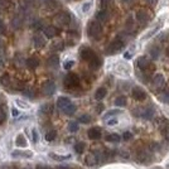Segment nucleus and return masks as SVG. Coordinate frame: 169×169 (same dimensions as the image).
<instances>
[{"label": "nucleus", "instance_id": "nucleus-1", "mask_svg": "<svg viewBox=\"0 0 169 169\" xmlns=\"http://www.w3.org/2000/svg\"><path fill=\"white\" fill-rule=\"evenodd\" d=\"M87 34H89L90 38H92L95 41L100 39L101 35H102V25H101V23L97 22V20H91L89 23V27H87Z\"/></svg>", "mask_w": 169, "mask_h": 169}, {"label": "nucleus", "instance_id": "nucleus-2", "mask_svg": "<svg viewBox=\"0 0 169 169\" xmlns=\"http://www.w3.org/2000/svg\"><path fill=\"white\" fill-rule=\"evenodd\" d=\"M124 46H125L124 41L120 39V38H116V39H114V41L107 46L106 53H107V54H115V53L120 52V51L124 48Z\"/></svg>", "mask_w": 169, "mask_h": 169}, {"label": "nucleus", "instance_id": "nucleus-3", "mask_svg": "<svg viewBox=\"0 0 169 169\" xmlns=\"http://www.w3.org/2000/svg\"><path fill=\"white\" fill-rule=\"evenodd\" d=\"M63 83L67 89H73V87H77L79 84V78L76 73H68L64 79H63Z\"/></svg>", "mask_w": 169, "mask_h": 169}, {"label": "nucleus", "instance_id": "nucleus-4", "mask_svg": "<svg viewBox=\"0 0 169 169\" xmlns=\"http://www.w3.org/2000/svg\"><path fill=\"white\" fill-rule=\"evenodd\" d=\"M72 19H73V17L68 12H61L56 15V22L59 25H68V24H71Z\"/></svg>", "mask_w": 169, "mask_h": 169}, {"label": "nucleus", "instance_id": "nucleus-5", "mask_svg": "<svg viewBox=\"0 0 169 169\" xmlns=\"http://www.w3.org/2000/svg\"><path fill=\"white\" fill-rule=\"evenodd\" d=\"M151 83H153V87L155 90H161L164 87V84H165V78H164V76L161 73H158V74H155L153 77Z\"/></svg>", "mask_w": 169, "mask_h": 169}, {"label": "nucleus", "instance_id": "nucleus-6", "mask_svg": "<svg viewBox=\"0 0 169 169\" xmlns=\"http://www.w3.org/2000/svg\"><path fill=\"white\" fill-rule=\"evenodd\" d=\"M79 56H81V58H82L83 61L90 62V61L95 57V52H94L90 47H82L81 51H79Z\"/></svg>", "mask_w": 169, "mask_h": 169}, {"label": "nucleus", "instance_id": "nucleus-7", "mask_svg": "<svg viewBox=\"0 0 169 169\" xmlns=\"http://www.w3.org/2000/svg\"><path fill=\"white\" fill-rule=\"evenodd\" d=\"M136 115L135 116H141L144 119H153V116L155 115V111L153 107H146V109H139L138 111H134Z\"/></svg>", "mask_w": 169, "mask_h": 169}, {"label": "nucleus", "instance_id": "nucleus-8", "mask_svg": "<svg viewBox=\"0 0 169 169\" xmlns=\"http://www.w3.org/2000/svg\"><path fill=\"white\" fill-rule=\"evenodd\" d=\"M43 94L46 96H52L56 92V83L53 81H47L43 83Z\"/></svg>", "mask_w": 169, "mask_h": 169}, {"label": "nucleus", "instance_id": "nucleus-9", "mask_svg": "<svg viewBox=\"0 0 169 169\" xmlns=\"http://www.w3.org/2000/svg\"><path fill=\"white\" fill-rule=\"evenodd\" d=\"M135 18H136L138 23H140V24H145V23H148V20L150 19V15H149V13H148L145 9H140V10L136 12Z\"/></svg>", "mask_w": 169, "mask_h": 169}, {"label": "nucleus", "instance_id": "nucleus-10", "mask_svg": "<svg viewBox=\"0 0 169 169\" xmlns=\"http://www.w3.org/2000/svg\"><path fill=\"white\" fill-rule=\"evenodd\" d=\"M131 95L136 101H144L146 99V92L141 87H134L131 91Z\"/></svg>", "mask_w": 169, "mask_h": 169}, {"label": "nucleus", "instance_id": "nucleus-11", "mask_svg": "<svg viewBox=\"0 0 169 169\" xmlns=\"http://www.w3.org/2000/svg\"><path fill=\"white\" fill-rule=\"evenodd\" d=\"M158 126H159L160 131H161V134H163V136H164L166 140H169V121H166L165 119H160Z\"/></svg>", "mask_w": 169, "mask_h": 169}, {"label": "nucleus", "instance_id": "nucleus-12", "mask_svg": "<svg viewBox=\"0 0 169 169\" xmlns=\"http://www.w3.org/2000/svg\"><path fill=\"white\" fill-rule=\"evenodd\" d=\"M136 64H138V67H139L140 69L146 71V69L150 67V61L148 59V57H145V56H140V57L136 59Z\"/></svg>", "mask_w": 169, "mask_h": 169}, {"label": "nucleus", "instance_id": "nucleus-13", "mask_svg": "<svg viewBox=\"0 0 169 169\" xmlns=\"http://www.w3.org/2000/svg\"><path fill=\"white\" fill-rule=\"evenodd\" d=\"M136 161H139V163H148V161H150L148 150L140 149V150L136 153Z\"/></svg>", "mask_w": 169, "mask_h": 169}, {"label": "nucleus", "instance_id": "nucleus-14", "mask_svg": "<svg viewBox=\"0 0 169 169\" xmlns=\"http://www.w3.org/2000/svg\"><path fill=\"white\" fill-rule=\"evenodd\" d=\"M96 20L97 22H100V23H106L107 20H109V18H110V15H109V12L106 10V9H102V10H100V12H97L96 13Z\"/></svg>", "mask_w": 169, "mask_h": 169}, {"label": "nucleus", "instance_id": "nucleus-15", "mask_svg": "<svg viewBox=\"0 0 169 169\" xmlns=\"http://www.w3.org/2000/svg\"><path fill=\"white\" fill-rule=\"evenodd\" d=\"M46 39H44V37L42 35V34H35L34 37H33V44H34V47H37V48H43L44 46H46Z\"/></svg>", "mask_w": 169, "mask_h": 169}, {"label": "nucleus", "instance_id": "nucleus-16", "mask_svg": "<svg viewBox=\"0 0 169 169\" xmlns=\"http://www.w3.org/2000/svg\"><path fill=\"white\" fill-rule=\"evenodd\" d=\"M44 34H46L47 38H53L54 35L58 34V29L53 25H48V27L44 28Z\"/></svg>", "mask_w": 169, "mask_h": 169}, {"label": "nucleus", "instance_id": "nucleus-17", "mask_svg": "<svg viewBox=\"0 0 169 169\" xmlns=\"http://www.w3.org/2000/svg\"><path fill=\"white\" fill-rule=\"evenodd\" d=\"M25 64L29 69H35L38 66H39V59L37 57H30L25 61Z\"/></svg>", "mask_w": 169, "mask_h": 169}, {"label": "nucleus", "instance_id": "nucleus-18", "mask_svg": "<svg viewBox=\"0 0 169 169\" xmlns=\"http://www.w3.org/2000/svg\"><path fill=\"white\" fill-rule=\"evenodd\" d=\"M87 135H89L90 139H92V140H97V139L101 138V131H100V129H97V128H92V129L89 130Z\"/></svg>", "mask_w": 169, "mask_h": 169}, {"label": "nucleus", "instance_id": "nucleus-19", "mask_svg": "<svg viewBox=\"0 0 169 169\" xmlns=\"http://www.w3.org/2000/svg\"><path fill=\"white\" fill-rule=\"evenodd\" d=\"M89 64H90V67H91L92 69H97V68H100V66L102 64V61H101V58H100L99 56L95 54V57L89 62Z\"/></svg>", "mask_w": 169, "mask_h": 169}, {"label": "nucleus", "instance_id": "nucleus-20", "mask_svg": "<svg viewBox=\"0 0 169 169\" xmlns=\"http://www.w3.org/2000/svg\"><path fill=\"white\" fill-rule=\"evenodd\" d=\"M69 104H71V100H69L68 97H59V99L57 100V106H58L61 110L66 109Z\"/></svg>", "mask_w": 169, "mask_h": 169}, {"label": "nucleus", "instance_id": "nucleus-21", "mask_svg": "<svg viewBox=\"0 0 169 169\" xmlns=\"http://www.w3.org/2000/svg\"><path fill=\"white\" fill-rule=\"evenodd\" d=\"M47 63H48V66H49L51 68H57L58 64H59V58H58V56H54V54L51 56V57L48 58Z\"/></svg>", "mask_w": 169, "mask_h": 169}, {"label": "nucleus", "instance_id": "nucleus-22", "mask_svg": "<svg viewBox=\"0 0 169 169\" xmlns=\"http://www.w3.org/2000/svg\"><path fill=\"white\" fill-rule=\"evenodd\" d=\"M84 161H86V164L90 165V166H95L97 164V156L94 155V154H89L86 156V159H84Z\"/></svg>", "mask_w": 169, "mask_h": 169}, {"label": "nucleus", "instance_id": "nucleus-23", "mask_svg": "<svg viewBox=\"0 0 169 169\" xmlns=\"http://www.w3.org/2000/svg\"><path fill=\"white\" fill-rule=\"evenodd\" d=\"M106 94H107V90H106L105 87H100V89H97L96 92H95V99H96V100H102V99L106 96Z\"/></svg>", "mask_w": 169, "mask_h": 169}, {"label": "nucleus", "instance_id": "nucleus-24", "mask_svg": "<svg viewBox=\"0 0 169 169\" xmlns=\"http://www.w3.org/2000/svg\"><path fill=\"white\" fill-rule=\"evenodd\" d=\"M15 144L19 146V148H25L27 145H28V143H27V139L24 138V135H18L17 136V139H15Z\"/></svg>", "mask_w": 169, "mask_h": 169}, {"label": "nucleus", "instance_id": "nucleus-25", "mask_svg": "<svg viewBox=\"0 0 169 169\" xmlns=\"http://www.w3.org/2000/svg\"><path fill=\"white\" fill-rule=\"evenodd\" d=\"M149 53H150V56H151L153 59H156V58H159V56H160V49H159L156 46H153V47H150Z\"/></svg>", "mask_w": 169, "mask_h": 169}, {"label": "nucleus", "instance_id": "nucleus-26", "mask_svg": "<svg viewBox=\"0 0 169 169\" xmlns=\"http://www.w3.org/2000/svg\"><path fill=\"white\" fill-rule=\"evenodd\" d=\"M10 83H12V79H10V77L8 74H4V76L0 77V84H2V86L8 87Z\"/></svg>", "mask_w": 169, "mask_h": 169}, {"label": "nucleus", "instance_id": "nucleus-27", "mask_svg": "<svg viewBox=\"0 0 169 169\" xmlns=\"http://www.w3.org/2000/svg\"><path fill=\"white\" fill-rule=\"evenodd\" d=\"M41 111L44 114V115H51L53 112V106L51 104H44L42 107H41Z\"/></svg>", "mask_w": 169, "mask_h": 169}, {"label": "nucleus", "instance_id": "nucleus-28", "mask_svg": "<svg viewBox=\"0 0 169 169\" xmlns=\"http://www.w3.org/2000/svg\"><path fill=\"white\" fill-rule=\"evenodd\" d=\"M13 156L18 158V156H25V158H30L32 156V151H19V150H14L12 153Z\"/></svg>", "mask_w": 169, "mask_h": 169}, {"label": "nucleus", "instance_id": "nucleus-29", "mask_svg": "<svg viewBox=\"0 0 169 169\" xmlns=\"http://www.w3.org/2000/svg\"><path fill=\"white\" fill-rule=\"evenodd\" d=\"M49 156H51V159L57 160V161H62V160H66V159L71 158V155H58V154H54V153H51Z\"/></svg>", "mask_w": 169, "mask_h": 169}, {"label": "nucleus", "instance_id": "nucleus-30", "mask_svg": "<svg viewBox=\"0 0 169 169\" xmlns=\"http://www.w3.org/2000/svg\"><path fill=\"white\" fill-rule=\"evenodd\" d=\"M120 135H117V134H109L107 136H106V141H110V143H119L120 141Z\"/></svg>", "mask_w": 169, "mask_h": 169}, {"label": "nucleus", "instance_id": "nucleus-31", "mask_svg": "<svg viewBox=\"0 0 169 169\" xmlns=\"http://www.w3.org/2000/svg\"><path fill=\"white\" fill-rule=\"evenodd\" d=\"M115 105L119 106V107L125 106V105H126V97H125V96H119V97H116V100H115Z\"/></svg>", "mask_w": 169, "mask_h": 169}, {"label": "nucleus", "instance_id": "nucleus-32", "mask_svg": "<svg viewBox=\"0 0 169 169\" xmlns=\"http://www.w3.org/2000/svg\"><path fill=\"white\" fill-rule=\"evenodd\" d=\"M84 148H86V144L82 143V141H79V143H77V144L74 145V150H76V153H78V154H82V153L84 151Z\"/></svg>", "mask_w": 169, "mask_h": 169}, {"label": "nucleus", "instance_id": "nucleus-33", "mask_svg": "<svg viewBox=\"0 0 169 169\" xmlns=\"http://www.w3.org/2000/svg\"><path fill=\"white\" fill-rule=\"evenodd\" d=\"M91 8H92V2H86L84 4H82V7H81V10H82V13H89L90 10H91Z\"/></svg>", "mask_w": 169, "mask_h": 169}, {"label": "nucleus", "instance_id": "nucleus-34", "mask_svg": "<svg viewBox=\"0 0 169 169\" xmlns=\"http://www.w3.org/2000/svg\"><path fill=\"white\" fill-rule=\"evenodd\" d=\"M62 111H63L66 115H72V114H74V111H76V106L72 105V104H69V105H68L66 109H63Z\"/></svg>", "mask_w": 169, "mask_h": 169}, {"label": "nucleus", "instance_id": "nucleus-35", "mask_svg": "<svg viewBox=\"0 0 169 169\" xmlns=\"http://www.w3.org/2000/svg\"><path fill=\"white\" fill-rule=\"evenodd\" d=\"M78 121H79V123H82V124H89V123H91V116H90V115H87V114H83V115H81V116H79Z\"/></svg>", "mask_w": 169, "mask_h": 169}, {"label": "nucleus", "instance_id": "nucleus-36", "mask_svg": "<svg viewBox=\"0 0 169 169\" xmlns=\"http://www.w3.org/2000/svg\"><path fill=\"white\" fill-rule=\"evenodd\" d=\"M23 94H24L25 96L30 97V99L35 96V91H34L33 89H30V87H24V90H23Z\"/></svg>", "mask_w": 169, "mask_h": 169}, {"label": "nucleus", "instance_id": "nucleus-37", "mask_svg": "<svg viewBox=\"0 0 169 169\" xmlns=\"http://www.w3.org/2000/svg\"><path fill=\"white\" fill-rule=\"evenodd\" d=\"M12 25H13L14 29H19V28L22 27V19H20L19 17H15V18L13 19V22H12Z\"/></svg>", "mask_w": 169, "mask_h": 169}, {"label": "nucleus", "instance_id": "nucleus-38", "mask_svg": "<svg viewBox=\"0 0 169 169\" xmlns=\"http://www.w3.org/2000/svg\"><path fill=\"white\" fill-rule=\"evenodd\" d=\"M159 99H160V101H163V102H165V104H169V91L161 92V94L159 95Z\"/></svg>", "mask_w": 169, "mask_h": 169}, {"label": "nucleus", "instance_id": "nucleus-39", "mask_svg": "<svg viewBox=\"0 0 169 169\" xmlns=\"http://www.w3.org/2000/svg\"><path fill=\"white\" fill-rule=\"evenodd\" d=\"M78 123H76V121H72V123H69V125H68V130L71 131V133H76L77 130H78Z\"/></svg>", "mask_w": 169, "mask_h": 169}, {"label": "nucleus", "instance_id": "nucleus-40", "mask_svg": "<svg viewBox=\"0 0 169 169\" xmlns=\"http://www.w3.org/2000/svg\"><path fill=\"white\" fill-rule=\"evenodd\" d=\"M47 5H48V8L54 9V8H58L59 7V3L57 2V0H47Z\"/></svg>", "mask_w": 169, "mask_h": 169}, {"label": "nucleus", "instance_id": "nucleus-41", "mask_svg": "<svg viewBox=\"0 0 169 169\" xmlns=\"http://www.w3.org/2000/svg\"><path fill=\"white\" fill-rule=\"evenodd\" d=\"M56 136H57V133H56V131H49V133H47V135H46V140H47V141H53V140L56 139Z\"/></svg>", "mask_w": 169, "mask_h": 169}, {"label": "nucleus", "instance_id": "nucleus-42", "mask_svg": "<svg viewBox=\"0 0 169 169\" xmlns=\"http://www.w3.org/2000/svg\"><path fill=\"white\" fill-rule=\"evenodd\" d=\"M42 22L41 20H34L33 23H32V28L34 29V30H41L42 29Z\"/></svg>", "mask_w": 169, "mask_h": 169}, {"label": "nucleus", "instance_id": "nucleus-43", "mask_svg": "<svg viewBox=\"0 0 169 169\" xmlns=\"http://www.w3.org/2000/svg\"><path fill=\"white\" fill-rule=\"evenodd\" d=\"M52 49H53V51H62V49H63V43H62V42H57V43H53V46H52Z\"/></svg>", "mask_w": 169, "mask_h": 169}, {"label": "nucleus", "instance_id": "nucleus-44", "mask_svg": "<svg viewBox=\"0 0 169 169\" xmlns=\"http://www.w3.org/2000/svg\"><path fill=\"white\" fill-rule=\"evenodd\" d=\"M110 4H111V0H100V5L102 9H107Z\"/></svg>", "mask_w": 169, "mask_h": 169}, {"label": "nucleus", "instance_id": "nucleus-45", "mask_svg": "<svg viewBox=\"0 0 169 169\" xmlns=\"http://www.w3.org/2000/svg\"><path fill=\"white\" fill-rule=\"evenodd\" d=\"M73 64H74V61L69 59V61L64 62V64H63V68H64V69H71V68L73 67Z\"/></svg>", "mask_w": 169, "mask_h": 169}, {"label": "nucleus", "instance_id": "nucleus-46", "mask_svg": "<svg viewBox=\"0 0 169 169\" xmlns=\"http://www.w3.org/2000/svg\"><path fill=\"white\" fill-rule=\"evenodd\" d=\"M32 135H33V136H32L33 141H34V143H37V141H38V133H37V130H35V129H33V130H32Z\"/></svg>", "mask_w": 169, "mask_h": 169}, {"label": "nucleus", "instance_id": "nucleus-47", "mask_svg": "<svg viewBox=\"0 0 169 169\" xmlns=\"http://www.w3.org/2000/svg\"><path fill=\"white\" fill-rule=\"evenodd\" d=\"M5 120V111L0 109V124H3Z\"/></svg>", "mask_w": 169, "mask_h": 169}, {"label": "nucleus", "instance_id": "nucleus-48", "mask_svg": "<svg viewBox=\"0 0 169 169\" xmlns=\"http://www.w3.org/2000/svg\"><path fill=\"white\" fill-rule=\"evenodd\" d=\"M131 138H133V135H131V133H129V131L124 133V135H123V139H124V140H130Z\"/></svg>", "mask_w": 169, "mask_h": 169}, {"label": "nucleus", "instance_id": "nucleus-49", "mask_svg": "<svg viewBox=\"0 0 169 169\" xmlns=\"http://www.w3.org/2000/svg\"><path fill=\"white\" fill-rule=\"evenodd\" d=\"M17 104L20 106V107H24V109H28L29 106H28V104H25V102H23L22 100H17Z\"/></svg>", "mask_w": 169, "mask_h": 169}, {"label": "nucleus", "instance_id": "nucleus-50", "mask_svg": "<svg viewBox=\"0 0 169 169\" xmlns=\"http://www.w3.org/2000/svg\"><path fill=\"white\" fill-rule=\"evenodd\" d=\"M158 30H159V27H156V28H154V29H153V30H151V32H150L149 34H146V35H145L144 38H148V37H151V35H153V34H155V33H156Z\"/></svg>", "mask_w": 169, "mask_h": 169}, {"label": "nucleus", "instance_id": "nucleus-51", "mask_svg": "<svg viewBox=\"0 0 169 169\" xmlns=\"http://www.w3.org/2000/svg\"><path fill=\"white\" fill-rule=\"evenodd\" d=\"M12 115H13V117H18L19 116V111L17 109H13L12 110Z\"/></svg>", "mask_w": 169, "mask_h": 169}, {"label": "nucleus", "instance_id": "nucleus-52", "mask_svg": "<svg viewBox=\"0 0 169 169\" xmlns=\"http://www.w3.org/2000/svg\"><path fill=\"white\" fill-rule=\"evenodd\" d=\"M145 3H148L149 5H155L158 3V0H145Z\"/></svg>", "mask_w": 169, "mask_h": 169}, {"label": "nucleus", "instance_id": "nucleus-53", "mask_svg": "<svg viewBox=\"0 0 169 169\" xmlns=\"http://www.w3.org/2000/svg\"><path fill=\"white\" fill-rule=\"evenodd\" d=\"M5 32V25L3 24V22H0V34Z\"/></svg>", "mask_w": 169, "mask_h": 169}, {"label": "nucleus", "instance_id": "nucleus-54", "mask_svg": "<svg viewBox=\"0 0 169 169\" xmlns=\"http://www.w3.org/2000/svg\"><path fill=\"white\" fill-rule=\"evenodd\" d=\"M119 112H120L119 110H111V111H109L106 115H107V116H111V115H114V114H119Z\"/></svg>", "mask_w": 169, "mask_h": 169}, {"label": "nucleus", "instance_id": "nucleus-55", "mask_svg": "<svg viewBox=\"0 0 169 169\" xmlns=\"http://www.w3.org/2000/svg\"><path fill=\"white\" fill-rule=\"evenodd\" d=\"M121 2L124 3V4H128V5H131L134 2H135V0H121Z\"/></svg>", "mask_w": 169, "mask_h": 169}, {"label": "nucleus", "instance_id": "nucleus-56", "mask_svg": "<svg viewBox=\"0 0 169 169\" xmlns=\"http://www.w3.org/2000/svg\"><path fill=\"white\" fill-rule=\"evenodd\" d=\"M102 109H104V105H102V104H99V106L96 107V111H97V112H101Z\"/></svg>", "mask_w": 169, "mask_h": 169}, {"label": "nucleus", "instance_id": "nucleus-57", "mask_svg": "<svg viewBox=\"0 0 169 169\" xmlns=\"http://www.w3.org/2000/svg\"><path fill=\"white\" fill-rule=\"evenodd\" d=\"M4 48V41L2 39V38H0V51H2Z\"/></svg>", "mask_w": 169, "mask_h": 169}, {"label": "nucleus", "instance_id": "nucleus-58", "mask_svg": "<svg viewBox=\"0 0 169 169\" xmlns=\"http://www.w3.org/2000/svg\"><path fill=\"white\" fill-rule=\"evenodd\" d=\"M116 123H117V120L114 119V120H110V121H109V125H115Z\"/></svg>", "mask_w": 169, "mask_h": 169}, {"label": "nucleus", "instance_id": "nucleus-59", "mask_svg": "<svg viewBox=\"0 0 169 169\" xmlns=\"http://www.w3.org/2000/svg\"><path fill=\"white\" fill-rule=\"evenodd\" d=\"M3 64H4V58H3L2 56H0V67H2Z\"/></svg>", "mask_w": 169, "mask_h": 169}, {"label": "nucleus", "instance_id": "nucleus-60", "mask_svg": "<svg viewBox=\"0 0 169 169\" xmlns=\"http://www.w3.org/2000/svg\"><path fill=\"white\" fill-rule=\"evenodd\" d=\"M124 57L129 59V58H131V54H130V53H125V54H124Z\"/></svg>", "mask_w": 169, "mask_h": 169}, {"label": "nucleus", "instance_id": "nucleus-61", "mask_svg": "<svg viewBox=\"0 0 169 169\" xmlns=\"http://www.w3.org/2000/svg\"><path fill=\"white\" fill-rule=\"evenodd\" d=\"M58 169H71V168L69 166H59Z\"/></svg>", "mask_w": 169, "mask_h": 169}, {"label": "nucleus", "instance_id": "nucleus-62", "mask_svg": "<svg viewBox=\"0 0 169 169\" xmlns=\"http://www.w3.org/2000/svg\"><path fill=\"white\" fill-rule=\"evenodd\" d=\"M37 169H47V168L43 166V165H39V166H37Z\"/></svg>", "mask_w": 169, "mask_h": 169}, {"label": "nucleus", "instance_id": "nucleus-63", "mask_svg": "<svg viewBox=\"0 0 169 169\" xmlns=\"http://www.w3.org/2000/svg\"><path fill=\"white\" fill-rule=\"evenodd\" d=\"M168 169H169V166H168Z\"/></svg>", "mask_w": 169, "mask_h": 169}]
</instances>
